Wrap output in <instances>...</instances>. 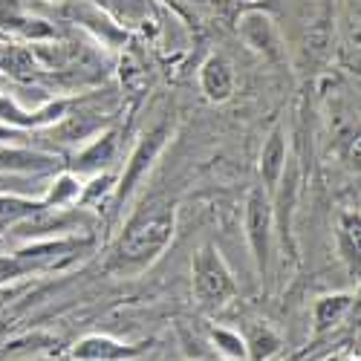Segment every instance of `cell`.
Listing matches in <instances>:
<instances>
[{
    "mask_svg": "<svg viewBox=\"0 0 361 361\" xmlns=\"http://www.w3.org/2000/svg\"><path fill=\"white\" fill-rule=\"evenodd\" d=\"M23 272V266L18 260H0V281H6V278H15Z\"/></svg>",
    "mask_w": 361,
    "mask_h": 361,
    "instance_id": "16",
    "label": "cell"
},
{
    "mask_svg": "<svg viewBox=\"0 0 361 361\" xmlns=\"http://www.w3.org/2000/svg\"><path fill=\"white\" fill-rule=\"evenodd\" d=\"M243 344H246V353L252 355V361H266L269 355L278 353L281 338H278L266 324H255V326L249 329V336L243 338Z\"/></svg>",
    "mask_w": 361,
    "mask_h": 361,
    "instance_id": "9",
    "label": "cell"
},
{
    "mask_svg": "<svg viewBox=\"0 0 361 361\" xmlns=\"http://www.w3.org/2000/svg\"><path fill=\"white\" fill-rule=\"evenodd\" d=\"M18 15V0H0V18L9 20Z\"/></svg>",
    "mask_w": 361,
    "mask_h": 361,
    "instance_id": "17",
    "label": "cell"
},
{
    "mask_svg": "<svg viewBox=\"0 0 361 361\" xmlns=\"http://www.w3.org/2000/svg\"><path fill=\"white\" fill-rule=\"evenodd\" d=\"M347 310H350V295L321 298L318 307H315V324H318V329H329L333 324H338Z\"/></svg>",
    "mask_w": 361,
    "mask_h": 361,
    "instance_id": "11",
    "label": "cell"
},
{
    "mask_svg": "<svg viewBox=\"0 0 361 361\" xmlns=\"http://www.w3.org/2000/svg\"><path fill=\"white\" fill-rule=\"evenodd\" d=\"M202 90L212 102H226L234 90V78H231V67L223 58H208L202 67Z\"/></svg>",
    "mask_w": 361,
    "mask_h": 361,
    "instance_id": "6",
    "label": "cell"
},
{
    "mask_svg": "<svg viewBox=\"0 0 361 361\" xmlns=\"http://www.w3.org/2000/svg\"><path fill=\"white\" fill-rule=\"evenodd\" d=\"M73 197H78V183L73 176H61V179H58V185L52 188V194L47 197V205H64Z\"/></svg>",
    "mask_w": 361,
    "mask_h": 361,
    "instance_id": "14",
    "label": "cell"
},
{
    "mask_svg": "<svg viewBox=\"0 0 361 361\" xmlns=\"http://www.w3.org/2000/svg\"><path fill=\"white\" fill-rule=\"evenodd\" d=\"M243 35L249 38V44L255 49H266L269 55H275V35H272V23H269L263 15H249L243 23Z\"/></svg>",
    "mask_w": 361,
    "mask_h": 361,
    "instance_id": "10",
    "label": "cell"
},
{
    "mask_svg": "<svg viewBox=\"0 0 361 361\" xmlns=\"http://www.w3.org/2000/svg\"><path fill=\"white\" fill-rule=\"evenodd\" d=\"M110 154H113V139H110V136H104V142H96V145L90 147L87 154L81 157V168H93V165H99V162L110 159Z\"/></svg>",
    "mask_w": 361,
    "mask_h": 361,
    "instance_id": "15",
    "label": "cell"
},
{
    "mask_svg": "<svg viewBox=\"0 0 361 361\" xmlns=\"http://www.w3.org/2000/svg\"><path fill=\"white\" fill-rule=\"evenodd\" d=\"M136 353H139V347L118 344V341L104 338V336H90V338L78 341L73 350V355L78 361H122V358H130Z\"/></svg>",
    "mask_w": 361,
    "mask_h": 361,
    "instance_id": "5",
    "label": "cell"
},
{
    "mask_svg": "<svg viewBox=\"0 0 361 361\" xmlns=\"http://www.w3.org/2000/svg\"><path fill=\"white\" fill-rule=\"evenodd\" d=\"M176 228V208L165 197H150L145 200L136 214L128 220L122 237L116 243V263L122 269H142L162 255V249L171 243Z\"/></svg>",
    "mask_w": 361,
    "mask_h": 361,
    "instance_id": "1",
    "label": "cell"
},
{
    "mask_svg": "<svg viewBox=\"0 0 361 361\" xmlns=\"http://www.w3.org/2000/svg\"><path fill=\"white\" fill-rule=\"evenodd\" d=\"M237 295V283L214 246H202L194 255V298L202 310H220Z\"/></svg>",
    "mask_w": 361,
    "mask_h": 361,
    "instance_id": "2",
    "label": "cell"
},
{
    "mask_svg": "<svg viewBox=\"0 0 361 361\" xmlns=\"http://www.w3.org/2000/svg\"><path fill=\"white\" fill-rule=\"evenodd\" d=\"M283 165H286V145H283L281 130H275L272 136H269V142L263 145V154H260V173H263L266 188L278 185V179L283 173Z\"/></svg>",
    "mask_w": 361,
    "mask_h": 361,
    "instance_id": "7",
    "label": "cell"
},
{
    "mask_svg": "<svg viewBox=\"0 0 361 361\" xmlns=\"http://www.w3.org/2000/svg\"><path fill=\"white\" fill-rule=\"evenodd\" d=\"M246 231H249V246L257 263V272L266 275L269 266V237H272V208L263 191H252L246 202Z\"/></svg>",
    "mask_w": 361,
    "mask_h": 361,
    "instance_id": "3",
    "label": "cell"
},
{
    "mask_svg": "<svg viewBox=\"0 0 361 361\" xmlns=\"http://www.w3.org/2000/svg\"><path fill=\"white\" fill-rule=\"evenodd\" d=\"M52 165V157L20 147H0V171H44Z\"/></svg>",
    "mask_w": 361,
    "mask_h": 361,
    "instance_id": "8",
    "label": "cell"
},
{
    "mask_svg": "<svg viewBox=\"0 0 361 361\" xmlns=\"http://www.w3.org/2000/svg\"><path fill=\"white\" fill-rule=\"evenodd\" d=\"M47 202H29V200H18V197H0V228L12 226L23 217H32L38 208H44Z\"/></svg>",
    "mask_w": 361,
    "mask_h": 361,
    "instance_id": "12",
    "label": "cell"
},
{
    "mask_svg": "<svg viewBox=\"0 0 361 361\" xmlns=\"http://www.w3.org/2000/svg\"><path fill=\"white\" fill-rule=\"evenodd\" d=\"M165 139H168V128H157V130H150V133L139 142V147L133 150V157H130V162H128V171H125V176H122V185H118V202L130 197V191L136 188V183L147 173V168L154 165V159L159 157Z\"/></svg>",
    "mask_w": 361,
    "mask_h": 361,
    "instance_id": "4",
    "label": "cell"
},
{
    "mask_svg": "<svg viewBox=\"0 0 361 361\" xmlns=\"http://www.w3.org/2000/svg\"><path fill=\"white\" fill-rule=\"evenodd\" d=\"M0 139H15V133L9 128H0Z\"/></svg>",
    "mask_w": 361,
    "mask_h": 361,
    "instance_id": "18",
    "label": "cell"
},
{
    "mask_svg": "<svg viewBox=\"0 0 361 361\" xmlns=\"http://www.w3.org/2000/svg\"><path fill=\"white\" fill-rule=\"evenodd\" d=\"M214 344H217L226 355H231V358H243V355H246L243 338L234 336V333H228V329H214Z\"/></svg>",
    "mask_w": 361,
    "mask_h": 361,
    "instance_id": "13",
    "label": "cell"
}]
</instances>
